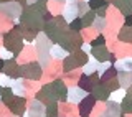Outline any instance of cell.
Returning a JSON list of instances; mask_svg holds the SVG:
<instances>
[{
	"label": "cell",
	"mask_w": 132,
	"mask_h": 117,
	"mask_svg": "<svg viewBox=\"0 0 132 117\" xmlns=\"http://www.w3.org/2000/svg\"><path fill=\"white\" fill-rule=\"evenodd\" d=\"M0 68H2V61H0Z\"/></svg>",
	"instance_id": "cell-2"
},
{
	"label": "cell",
	"mask_w": 132,
	"mask_h": 117,
	"mask_svg": "<svg viewBox=\"0 0 132 117\" xmlns=\"http://www.w3.org/2000/svg\"><path fill=\"white\" fill-rule=\"evenodd\" d=\"M101 5H104L102 0H93V2H91V7H94V8H97V7H101Z\"/></svg>",
	"instance_id": "cell-1"
}]
</instances>
